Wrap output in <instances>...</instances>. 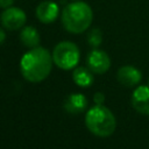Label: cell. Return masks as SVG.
<instances>
[{
	"instance_id": "8",
	"label": "cell",
	"mask_w": 149,
	"mask_h": 149,
	"mask_svg": "<svg viewBox=\"0 0 149 149\" xmlns=\"http://www.w3.org/2000/svg\"><path fill=\"white\" fill-rule=\"evenodd\" d=\"M116 78L120 81V84H122L123 86L132 87V86L137 85L141 81L142 73L140 70H137L136 68L132 65H125L118 70Z\"/></svg>"
},
{
	"instance_id": "10",
	"label": "cell",
	"mask_w": 149,
	"mask_h": 149,
	"mask_svg": "<svg viewBox=\"0 0 149 149\" xmlns=\"http://www.w3.org/2000/svg\"><path fill=\"white\" fill-rule=\"evenodd\" d=\"M20 40H21V42H22V44L24 47L30 48V49L38 47L40 41H41L37 29L35 27H33V26H27L21 30Z\"/></svg>"
},
{
	"instance_id": "6",
	"label": "cell",
	"mask_w": 149,
	"mask_h": 149,
	"mask_svg": "<svg viewBox=\"0 0 149 149\" xmlns=\"http://www.w3.org/2000/svg\"><path fill=\"white\" fill-rule=\"evenodd\" d=\"M87 66L88 69L94 72V73H98V74H101V73H105L109 66H111V59H109V56L102 51V50H99V49H93L88 55H87Z\"/></svg>"
},
{
	"instance_id": "2",
	"label": "cell",
	"mask_w": 149,
	"mask_h": 149,
	"mask_svg": "<svg viewBox=\"0 0 149 149\" xmlns=\"http://www.w3.org/2000/svg\"><path fill=\"white\" fill-rule=\"evenodd\" d=\"M63 27L71 34L84 33L92 23V8L84 1H73L68 3L62 10Z\"/></svg>"
},
{
	"instance_id": "7",
	"label": "cell",
	"mask_w": 149,
	"mask_h": 149,
	"mask_svg": "<svg viewBox=\"0 0 149 149\" xmlns=\"http://www.w3.org/2000/svg\"><path fill=\"white\" fill-rule=\"evenodd\" d=\"M132 105L141 114L149 115V86H137L132 94Z\"/></svg>"
},
{
	"instance_id": "13",
	"label": "cell",
	"mask_w": 149,
	"mask_h": 149,
	"mask_svg": "<svg viewBox=\"0 0 149 149\" xmlns=\"http://www.w3.org/2000/svg\"><path fill=\"white\" fill-rule=\"evenodd\" d=\"M87 42L91 47L93 48H97L101 44L102 42V34H101V30L99 28H93L88 35H87Z\"/></svg>"
},
{
	"instance_id": "4",
	"label": "cell",
	"mask_w": 149,
	"mask_h": 149,
	"mask_svg": "<svg viewBox=\"0 0 149 149\" xmlns=\"http://www.w3.org/2000/svg\"><path fill=\"white\" fill-rule=\"evenodd\" d=\"M52 59L54 63L63 70L73 69L79 62V49L78 47L70 41L59 42L52 50Z\"/></svg>"
},
{
	"instance_id": "11",
	"label": "cell",
	"mask_w": 149,
	"mask_h": 149,
	"mask_svg": "<svg viewBox=\"0 0 149 149\" xmlns=\"http://www.w3.org/2000/svg\"><path fill=\"white\" fill-rule=\"evenodd\" d=\"M86 106H87L86 98L79 93L69 95L64 105L65 109L70 113H80L86 108Z\"/></svg>"
},
{
	"instance_id": "3",
	"label": "cell",
	"mask_w": 149,
	"mask_h": 149,
	"mask_svg": "<svg viewBox=\"0 0 149 149\" xmlns=\"http://www.w3.org/2000/svg\"><path fill=\"white\" fill-rule=\"evenodd\" d=\"M85 123L91 133L100 137L112 135L116 128L114 114L104 105H95L90 108L85 115Z\"/></svg>"
},
{
	"instance_id": "9",
	"label": "cell",
	"mask_w": 149,
	"mask_h": 149,
	"mask_svg": "<svg viewBox=\"0 0 149 149\" xmlns=\"http://www.w3.org/2000/svg\"><path fill=\"white\" fill-rule=\"evenodd\" d=\"M59 13V8L54 1H43L36 7V17L42 23L54 22Z\"/></svg>"
},
{
	"instance_id": "17",
	"label": "cell",
	"mask_w": 149,
	"mask_h": 149,
	"mask_svg": "<svg viewBox=\"0 0 149 149\" xmlns=\"http://www.w3.org/2000/svg\"><path fill=\"white\" fill-rule=\"evenodd\" d=\"M73 1H78V0H73Z\"/></svg>"
},
{
	"instance_id": "12",
	"label": "cell",
	"mask_w": 149,
	"mask_h": 149,
	"mask_svg": "<svg viewBox=\"0 0 149 149\" xmlns=\"http://www.w3.org/2000/svg\"><path fill=\"white\" fill-rule=\"evenodd\" d=\"M72 78H73L74 83L80 87H88L92 85V83L94 80L92 71L86 68H83V66L74 69V71L72 73Z\"/></svg>"
},
{
	"instance_id": "5",
	"label": "cell",
	"mask_w": 149,
	"mask_h": 149,
	"mask_svg": "<svg viewBox=\"0 0 149 149\" xmlns=\"http://www.w3.org/2000/svg\"><path fill=\"white\" fill-rule=\"evenodd\" d=\"M27 15L19 7H8L1 14V23L8 30H17L26 24Z\"/></svg>"
},
{
	"instance_id": "15",
	"label": "cell",
	"mask_w": 149,
	"mask_h": 149,
	"mask_svg": "<svg viewBox=\"0 0 149 149\" xmlns=\"http://www.w3.org/2000/svg\"><path fill=\"white\" fill-rule=\"evenodd\" d=\"M13 3H14V0H0V7L5 9L8 7H12Z\"/></svg>"
},
{
	"instance_id": "1",
	"label": "cell",
	"mask_w": 149,
	"mask_h": 149,
	"mask_svg": "<svg viewBox=\"0 0 149 149\" xmlns=\"http://www.w3.org/2000/svg\"><path fill=\"white\" fill-rule=\"evenodd\" d=\"M52 55L42 47H36L27 51L20 62L21 73L26 80L30 83H40L44 80L52 69Z\"/></svg>"
},
{
	"instance_id": "14",
	"label": "cell",
	"mask_w": 149,
	"mask_h": 149,
	"mask_svg": "<svg viewBox=\"0 0 149 149\" xmlns=\"http://www.w3.org/2000/svg\"><path fill=\"white\" fill-rule=\"evenodd\" d=\"M93 100L97 105H102V102L105 101V95L101 93V92H97L93 97Z\"/></svg>"
},
{
	"instance_id": "16",
	"label": "cell",
	"mask_w": 149,
	"mask_h": 149,
	"mask_svg": "<svg viewBox=\"0 0 149 149\" xmlns=\"http://www.w3.org/2000/svg\"><path fill=\"white\" fill-rule=\"evenodd\" d=\"M5 40H6V34H5L3 29H0V44L3 43Z\"/></svg>"
}]
</instances>
